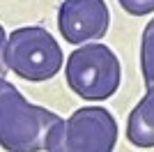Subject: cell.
Returning <instances> with one entry per match:
<instances>
[{
  "label": "cell",
  "instance_id": "cell-1",
  "mask_svg": "<svg viewBox=\"0 0 154 152\" xmlns=\"http://www.w3.org/2000/svg\"><path fill=\"white\" fill-rule=\"evenodd\" d=\"M60 120L58 113L30 104L7 78H0V143L5 150H46L48 134Z\"/></svg>",
  "mask_w": 154,
  "mask_h": 152
},
{
  "label": "cell",
  "instance_id": "cell-2",
  "mask_svg": "<svg viewBox=\"0 0 154 152\" xmlns=\"http://www.w3.org/2000/svg\"><path fill=\"white\" fill-rule=\"evenodd\" d=\"M62 62L60 44L42 25L19 28L2 44V65L26 81H48L62 69Z\"/></svg>",
  "mask_w": 154,
  "mask_h": 152
},
{
  "label": "cell",
  "instance_id": "cell-3",
  "mask_svg": "<svg viewBox=\"0 0 154 152\" xmlns=\"http://www.w3.org/2000/svg\"><path fill=\"white\" fill-rule=\"evenodd\" d=\"M117 122L108 108L83 106L51 129L46 152H113Z\"/></svg>",
  "mask_w": 154,
  "mask_h": 152
},
{
  "label": "cell",
  "instance_id": "cell-4",
  "mask_svg": "<svg viewBox=\"0 0 154 152\" xmlns=\"http://www.w3.org/2000/svg\"><path fill=\"white\" fill-rule=\"evenodd\" d=\"M67 83L78 97L90 101L108 99L122 83L120 58L106 44L90 42L67 58Z\"/></svg>",
  "mask_w": 154,
  "mask_h": 152
},
{
  "label": "cell",
  "instance_id": "cell-5",
  "mask_svg": "<svg viewBox=\"0 0 154 152\" xmlns=\"http://www.w3.org/2000/svg\"><path fill=\"white\" fill-rule=\"evenodd\" d=\"M110 14L103 0H64L58 9V28L69 44H90L108 30Z\"/></svg>",
  "mask_w": 154,
  "mask_h": 152
},
{
  "label": "cell",
  "instance_id": "cell-6",
  "mask_svg": "<svg viewBox=\"0 0 154 152\" xmlns=\"http://www.w3.org/2000/svg\"><path fill=\"white\" fill-rule=\"evenodd\" d=\"M127 138L131 145L147 150L154 147V85L134 106L127 120Z\"/></svg>",
  "mask_w": 154,
  "mask_h": 152
},
{
  "label": "cell",
  "instance_id": "cell-7",
  "mask_svg": "<svg viewBox=\"0 0 154 152\" xmlns=\"http://www.w3.org/2000/svg\"><path fill=\"white\" fill-rule=\"evenodd\" d=\"M140 69H143V78L145 85L152 88L154 85V19L145 25L143 30V39H140Z\"/></svg>",
  "mask_w": 154,
  "mask_h": 152
},
{
  "label": "cell",
  "instance_id": "cell-8",
  "mask_svg": "<svg viewBox=\"0 0 154 152\" xmlns=\"http://www.w3.org/2000/svg\"><path fill=\"white\" fill-rule=\"evenodd\" d=\"M117 2L131 16H147L154 12V0H117Z\"/></svg>",
  "mask_w": 154,
  "mask_h": 152
}]
</instances>
